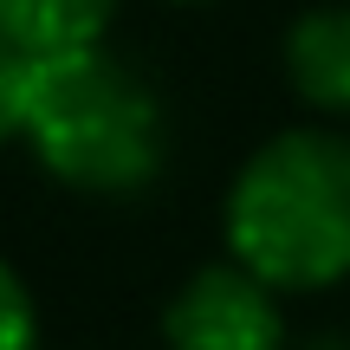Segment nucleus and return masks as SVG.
<instances>
[{
	"instance_id": "20e7f679",
	"label": "nucleus",
	"mask_w": 350,
	"mask_h": 350,
	"mask_svg": "<svg viewBox=\"0 0 350 350\" xmlns=\"http://www.w3.org/2000/svg\"><path fill=\"white\" fill-rule=\"evenodd\" d=\"M286 85L318 117H350V0L305 7L286 26Z\"/></svg>"
},
{
	"instance_id": "39448f33",
	"label": "nucleus",
	"mask_w": 350,
	"mask_h": 350,
	"mask_svg": "<svg viewBox=\"0 0 350 350\" xmlns=\"http://www.w3.org/2000/svg\"><path fill=\"white\" fill-rule=\"evenodd\" d=\"M117 7L124 0H0V26L26 59H52V52L104 46Z\"/></svg>"
},
{
	"instance_id": "423d86ee",
	"label": "nucleus",
	"mask_w": 350,
	"mask_h": 350,
	"mask_svg": "<svg viewBox=\"0 0 350 350\" xmlns=\"http://www.w3.org/2000/svg\"><path fill=\"white\" fill-rule=\"evenodd\" d=\"M0 350H39V305L7 260H0Z\"/></svg>"
},
{
	"instance_id": "7ed1b4c3",
	"label": "nucleus",
	"mask_w": 350,
	"mask_h": 350,
	"mask_svg": "<svg viewBox=\"0 0 350 350\" xmlns=\"http://www.w3.org/2000/svg\"><path fill=\"white\" fill-rule=\"evenodd\" d=\"M163 350H286V312L240 260L195 266L163 305Z\"/></svg>"
},
{
	"instance_id": "f257e3e1",
	"label": "nucleus",
	"mask_w": 350,
	"mask_h": 350,
	"mask_svg": "<svg viewBox=\"0 0 350 350\" xmlns=\"http://www.w3.org/2000/svg\"><path fill=\"white\" fill-rule=\"evenodd\" d=\"M227 260L273 292L350 279V137L325 124L279 130L234 169L221 201Z\"/></svg>"
},
{
	"instance_id": "6e6552de",
	"label": "nucleus",
	"mask_w": 350,
	"mask_h": 350,
	"mask_svg": "<svg viewBox=\"0 0 350 350\" xmlns=\"http://www.w3.org/2000/svg\"><path fill=\"white\" fill-rule=\"evenodd\" d=\"M312 350H350V344L344 338H325V344H312Z\"/></svg>"
},
{
	"instance_id": "0eeeda50",
	"label": "nucleus",
	"mask_w": 350,
	"mask_h": 350,
	"mask_svg": "<svg viewBox=\"0 0 350 350\" xmlns=\"http://www.w3.org/2000/svg\"><path fill=\"white\" fill-rule=\"evenodd\" d=\"M20 91H26V52L0 39V143L20 137Z\"/></svg>"
},
{
	"instance_id": "1a4fd4ad",
	"label": "nucleus",
	"mask_w": 350,
	"mask_h": 350,
	"mask_svg": "<svg viewBox=\"0 0 350 350\" xmlns=\"http://www.w3.org/2000/svg\"><path fill=\"white\" fill-rule=\"evenodd\" d=\"M175 7H201V0H175Z\"/></svg>"
},
{
	"instance_id": "f03ea898",
	"label": "nucleus",
	"mask_w": 350,
	"mask_h": 350,
	"mask_svg": "<svg viewBox=\"0 0 350 350\" xmlns=\"http://www.w3.org/2000/svg\"><path fill=\"white\" fill-rule=\"evenodd\" d=\"M20 143L52 182L78 195H137L169 163V117L137 65L85 46L26 59Z\"/></svg>"
}]
</instances>
